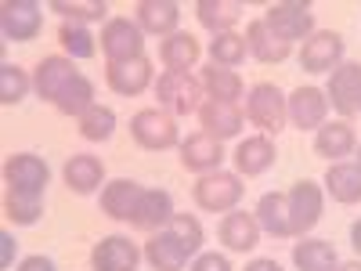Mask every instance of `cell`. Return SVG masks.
<instances>
[{
    "mask_svg": "<svg viewBox=\"0 0 361 271\" xmlns=\"http://www.w3.org/2000/svg\"><path fill=\"white\" fill-rule=\"evenodd\" d=\"M51 11L62 22H76V25L109 22V4L105 0H51Z\"/></svg>",
    "mask_w": 361,
    "mask_h": 271,
    "instance_id": "836d02e7",
    "label": "cell"
},
{
    "mask_svg": "<svg viewBox=\"0 0 361 271\" xmlns=\"http://www.w3.org/2000/svg\"><path fill=\"white\" fill-rule=\"evenodd\" d=\"M275 159H279V148H275V141H271L267 134L243 138L235 145V152H231V163H235L238 177H260V174H267L271 167H275Z\"/></svg>",
    "mask_w": 361,
    "mask_h": 271,
    "instance_id": "9a60e30c",
    "label": "cell"
},
{
    "mask_svg": "<svg viewBox=\"0 0 361 271\" xmlns=\"http://www.w3.org/2000/svg\"><path fill=\"white\" fill-rule=\"evenodd\" d=\"M246 119L253 127H260V134H282L289 124V98L275 83H253L246 90Z\"/></svg>",
    "mask_w": 361,
    "mask_h": 271,
    "instance_id": "7a4b0ae2",
    "label": "cell"
},
{
    "mask_svg": "<svg viewBox=\"0 0 361 271\" xmlns=\"http://www.w3.org/2000/svg\"><path fill=\"white\" fill-rule=\"evenodd\" d=\"M4 210H8V221H11L15 228H29V224H37V221L44 217V199H29V195L8 192Z\"/></svg>",
    "mask_w": 361,
    "mask_h": 271,
    "instance_id": "f35d334b",
    "label": "cell"
},
{
    "mask_svg": "<svg viewBox=\"0 0 361 271\" xmlns=\"http://www.w3.org/2000/svg\"><path fill=\"white\" fill-rule=\"evenodd\" d=\"M180 243L188 246V253L192 257H199V250H202V239H206V231H202V224H199V217H192V214H173V221L166 224Z\"/></svg>",
    "mask_w": 361,
    "mask_h": 271,
    "instance_id": "ab89813d",
    "label": "cell"
},
{
    "mask_svg": "<svg viewBox=\"0 0 361 271\" xmlns=\"http://www.w3.org/2000/svg\"><path fill=\"white\" fill-rule=\"evenodd\" d=\"M80 73H76V66H73V58H66V54H47V58H40V66L33 69V90H37V98L40 102H58L62 98V90L76 80Z\"/></svg>",
    "mask_w": 361,
    "mask_h": 271,
    "instance_id": "8fae6325",
    "label": "cell"
},
{
    "mask_svg": "<svg viewBox=\"0 0 361 271\" xmlns=\"http://www.w3.org/2000/svg\"><path fill=\"white\" fill-rule=\"evenodd\" d=\"M347 44L336 29H314V33L300 44V69L304 73H333L343 66Z\"/></svg>",
    "mask_w": 361,
    "mask_h": 271,
    "instance_id": "ba28073f",
    "label": "cell"
},
{
    "mask_svg": "<svg viewBox=\"0 0 361 271\" xmlns=\"http://www.w3.org/2000/svg\"><path fill=\"white\" fill-rule=\"evenodd\" d=\"M336 271H361V264H357V260H350V264H343V260H340V267H336Z\"/></svg>",
    "mask_w": 361,
    "mask_h": 271,
    "instance_id": "bcb514c9",
    "label": "cell"
},
{
    "mask_svg": "<svg viewBox=\"0 0 361 271\" xmlns=\"http://www.w3.org/2000/svg\"><path fill=\"white\" fill-rule=\"evenodd\" d=\"M173 214H177V210H173V195L166 188H145L127 224L152 235V231H163L173 221Z\"/></svg>",
    "mask_w": 361,
    "mask_h": 271,
    "instance_id": "5bb4252c",
    "label": "cell"
},
{
    "mask_svg": "<svg viewBox=\"0 0 361 271\" xmlns=\"http://www.w3.org/2000/svg\"><path fill=\"white\" fill-rule=\"evenodd\" d=\"M260 18L267 22L271 33L286 44H296V40L304 44L314 33V11L304 0H279V4H267Z\"/></svg>",
    "mask_w": 361,
    "mask_h": 271,
    "instance_id": "277c9868",
    "label": "cell"
},
{
    "mask_svg": "<svg viewBox=\"0 0 361 271\" xmlns=\"http://www.w3.org/2000/svg\"><path fill=\"white\" fill-rule=\"evenodd\" d=\"M195 18L214 37L217 33H231L235 22L243 18V4H238V0H199V4H195Z\"/></svg>",
    "mask_w": 361,
    "mask_h": 271,
    "instance_id": "1f68e13d",
    "label": "cell"
},
{
    "mask_svg": "<svg viewBox=\"0 0 361 271\" xmlns=\"http://www.w3.org/2000/svg\"><path fill=\"white\" fill-rule=\"evenodd\" d=\"M15 250H18L15 235L4 228V231H0V267H11V260H15Z\"/></svg>",
    "mask_w": 361,
    "mask_h": 271,
    "instance_id": "b9f144b4",
    "label": "cell"
},
{
    "mask_svg": "<svg viewBox=\"0 0 361 271\" xmlns=\"http://www.w3.org/2000/svg\"><path fill=\"white\" fill-rule=\"evenodd\" d=\"M199 83H202V95L209 102H231L238 105V98L246 95V83L235 69H221V66H202L199 69Z\"/></svg>",
    "mask_w": 361,
    "mask_h": 271,
    "instance_id": "83f0119b",
    "label": "cell"
},
{
    "mask_svg": "<svg viewBox=\"0 0 361 271\" xmlns=\"http://www.w3.org/2000/svg\"><path fill=\"white\" fill-rule=\"evenodd\" d=\"M130 138L145 148V152H163V148H177L180 145V127L177 116H170L166 109H141L130 116Z\"/></svg>",
    "mask_w": 361,
    "mask_h": 271,
    "instance_id": "3957f363",
    "label": "cell"
},
{
    "mask_svg": "<svg viewBox=\"0 0 361 271\" xmlns=\"http://www.w3.org/2000/svg\"><path fill=\"white\" fill-rule=\"evenodd\" d=\"M18 271H58V267H54V260H51V257L33 253V257H25V260L18 264Z\"/></svg>",
    "mask_w": 361,
    "mask_h": 271,
    "instance_id": "7bdbcfd3",
    "label": "cell"
},
{
    "mask_svg": "<svg viewBox=\"0 0 361 271\" xmlns=\"http://www.w3.org/2000/svg\"><path fill=\"white\" fill-rule=\"evenodd\" d=\"M156 98H159V109H166L170 116H188V112H199L202 109V98L206 95H202L199 76L163 69L159 80H156Z\"/></svg>",
    "mask_w": 361,
    "mask_h": 271,
    "instance_id": "5b68a950",
    "label": "cell"
},
{
    "mask_svg": "<svg viewBox=\"0 0 361 271\" xmlns=\"http://www.w3.org/2000/svg\"><path fill=\"white\" fill-rule=\"evenodd\" d=\"M141 246L130 243L127 235H105L102 243H94L90 250V267L94 271H137L141 260Z\"/></svg>",
    "mask_w": 361,
    "mask_h": 271,
    "instance_id": "2e32d148",
    "label": "cell"
},
{
    "mask_svg": "<svg viewBox=\"0 0 361 271\" xmlns=\"http://www.w3.org/2000/svg\"><path fill=\"white\" fill-rule=\"evenodd\" d=\"M44 25V8L37 0H4L0 4V33L4 40L15 44H29Z\"/></svg>",
    "mask_w": 361,
    "mask_h": 271,
    "instance_id": "30bf717a",
    "label": "cell"
},
{
    "mask_svg": "<svg viewBox=\"0 0 361 271\" xmlns=\"http://www.w3.org/2000/svg\"><path fill=\"white\" fill-rule=\"evenodd\" d=\"M322 185H325L329 195H333V203H340V206H357L361 203V170H357L354 159L329 163Z\"/></svg>",
    "mask_w": 361,
    "mask_h": 271,
    "instance_id": "d4e9b609",
    "label": "cell"
},
{
    "mask_svg": "<svg viewBox=\"0 0 361 271\" xmlns=\"http://www.w3.org/2000/svg\"><path fill=\"white\" fill-rule=\"evenodd\" d=\"M246 271H282V264L271 260V257H253V260L246 264Z\"/></svg>",
    "mask_w": 361,
    "mask_h": 271,
    "instance_id": "ee69618b",
    "label": "cell"
},
{
    "mask_svg": "<svg viewBox=\"0 0 361 271\" xmlns=\"http://www.w3.org/2000/svg\"><path fill=\"white\" fill-rule=\"evenodd\" d=\"M188 271H235V267H231V260L224 253H199Z\"/></svg>",
    "mask_w": 361,
    "mask_h": 271,
    "instance_id": "60d3db41",
    "label": "cell"
},
{
    "mask_svg": "<svg viewBox=\"0 0 361 271\" xmlns=\"http://www.w3.org/2000/svg\"><path fill=\"white\" fill-rule=\"evenodd\" d=\"M354 163H357V170H361V148H354Z\"/></svg>",
    "mask_w": 361,
    "mask_h": 271,
    "instance_id": "7dc6e473",
    "label": "cell"
},
{
    "mask_svg": "<svg viewBox=\"0 0 361 271\" xmlns=\"http://www.w3.org/2000/svg\"><path fill=\"white\" fill-rule=\"evenodd\" d=\"M177 152H180V167L192 170V174H199V177H202V174H214V170H221V163L228 159L224 145H221L217 138L202 134V131L188 134L185 141L177 145Z\"/></svg>",
    "mask_w": 361,
    "mask_h": 271,
    "instance_id": "7c38bea8",
    "label": "cell"
},
{
    "mask_svg": "<svg viewBox=\"0 0 361 271\" xmlns=\"http://www.w3.org/2000/svg\"><path fill=\"white\" fill-rule=\"evenodd\" d=\"M354 148H357V134L350 119H333V124L325 119V127L314 131V156L329 163H343L347 156H354Z\"/></svg>",
    "mask_w": 361,
    "mask_h": 271,
    "instance_id": "7402d4cb",
    "label": "cell"
},
{
    "mask_svg": "<svg viewBox=\"0 0 361 271\" xmlns=\"http://www.w3.org/2000/svg\"><path fill=\"white\" fill-rule=\"evenodd\" d=\"M29 90H33V76H29L22 66H15V62L0 66V102H4V105H18Z\"/></svg>",
    "mask_w": 361,
    "mask_h": 271,
    "instance_id": "8d00e7d4",
    "label": "cell"
},
{
    "mask_svg": "<svg viewBox=\"0 0 361 271\" xmlns=\"http://www.w3.org/2000/svg\"><path fill=\"white\" fill-rule=\"evenodd\" d=\"M4 185L15 195H29V199H44L47 185H51V167L33 156V152H15L4 163Z\"/></svg>",
    "mask_w": 361,
    "mask_h": 271,
    "instance_id": "8992f818",
    "label": "cell"
},
{
    "mask_svg": "<svg viewBox=\"0 0 361 271\" xmlns=\"http://www.w3.org/2000/svg\"><path fill=\"white\" fill-rule=\"evenodd\" d=\"M357 112H361V98H357Z\"/></svg>",
    "mask_w": 361,
    "mask_h": 271,
    "instance_id": "c3c4849f",
    "label": "cell"
},
{
    "mask_svg": "<svg viewBox=\"0 0 361 271\" xmlns=\"http://www.w3.org/2000/svg\"><path fill=\"white\" fill-rule=\"evenodd\" d=\"M293 264H296V271H336L340 253H336L333 243H325V239L304 235L300 243H293Z\"/></svg>",
    "mask_w": 361,
    "mask_h": 271,
    "instance_id": "f546056e",
    "label": "cell"
},
{
    "mask_svg": "<svg viewBox=\"0 0 361 271\" xmlns=\"http://www.w3.org/2000/svg\"><path fill=\"white\" fill-rule=\"evenodd\" d=\"M116 134V112L109 105H94L80 116V138L87 141H109Z\"/></svg>",
    "mask_w": 361,
    "mask_h": 271,
    "instance_id": "74e56055",
    "label": "cell"
},
{
    "mask_svg": "<svg viewBox=\"0 0 361 271\" xmlns=\"http://www.w3.org/2000/svg\"><path fill=\"white\" fill-rule=\"evenodd\" d=\"M94 105H98V102H94V83H90V76H83V73L62 90V98L54 102V109L62 112V116H76V119H80L87 109H94Z\"/></svg>",
    "mask_w": 361,
    "mask_h": 271,
    "instance_id": "d590c367",
    "label": "cell"
},
{
    "mask_svg": "<svg viewBox=\"0 0 361 271\" xmlns=\"http://www.w3.org/2000/svg\"><path fill=\"white\" fill-rule=\"evenodd\" d=\"M325 98L340 112V119H350L357 112V98H361V66L357 62H343L340 69L329 73Z\"/></svg>",
    "mask_w": 361,
    "mask_h": 271,
    "instance_id": "ac0fdd59",
    "label": "cell"
},
{
    "mask_svg": "<svg viewBox=\"0 0 361 271\" xmlns=\"http://www.w3.org/2000/svg\"><path fill=\"white\" fill-rule=\"evenodd\" d=\"M289 195V221H293V235L304 239L314 231V224L322 221L325 214V192L318 181H296V185L286 192Z\"/></svg>",
    "mask_w": 361,
    "mask_h": 271,
    "instance_id": "9c48e42d",
    "label": "cell"
},
{
    "mask_svg": "<svg viewBox=\"0 0 361 271\" xmlns=\"http://www.w3.org/2000/svg\"><path fill=\"white\" fill-rule=\"evenodd\" d=\"M350 246H354V253L361 257V217L350 224Z\"/></svg>",
    "mask_w": 361,
    "mask_h": 271,
    "instance_id": "f6af8a7d",
    "label": "cell"
},
{
    "mask_svg": "<svg viewBox=\"0 0 361 271\" xmlns=\"http://www.w3.org/2000/svg\"><path fill=\"white\" fill-rule=\"evenodd\" d=\"M156 80L152 58H134V62H119V66H105V83L112 95L119 98H137L145 95Z\"/></svg>",
    "mask_w": 361,
    "mask_h": 271,
    "instance_id": "4fadbf2b",
    "label": "cell"
},
{
    "mask_svg": "<svg viewBox=\"0 0 361 271\" xmlns=\"http://www.w3.org/2000/svg\"><path fill=\"white\" fill-rule=\"evenodd\" d=\"M260 224H257V214H246V210H231V214L221 217L217 224V239L231 250V253H250L260 246Z\"/></svg>",
    "mask_w": 361,
    "mask_h": 271,
    "instance_id": "ffe728a7",
    "label": "cell"
},
{
    "mask_svg": "<svg viewBox=\"0 0 361 271\" xmlns=\"http://www.w3.org/2000/svg\"><path fill=\"white\" fill-rule=\"evenodd\" d=\"M243 177L231 174V170H214V174H202L195 185H192V199L199 210H206V214H231V210H238V203H243Z\"/></svg>",
    "mask_w": 361,
    "mask_h": 271,
    "instance_id": "6da1fadb",
    "label": "cell"
},
{
    "mask_svg": "<svg viewBox=\"0 0 361 271\" xmlns=\"http://www.w3.org/2000/svg\"><path fill=\"white\" fill-rule=\"evenodd\" d=\"M199 54H202V44L192 33H180V29L159 44V62L170 73H192L195 62H199Z\"/></svg>",
    "mask_w": 361,
    "mask_h": 271,
    "instance_id": "4dcf8cb0",
    "label": "cell"
},
{
    "mask_svg": "<svg viewBox=\"0 0 361 271\" xmlns=\"http://www.w3.org/2000/svg\"><path fill=\"white\" fill-rule=\"evenodd\" d=\"M325 116H329V98L322 87H296L289 95V124L296 131L325 127Z\"/></svg>",
    "mask_w": 361,
    "mask_h": 271,
    "instance_id": "d6986e66",
    "label": "cell"
},
{
    "mask_svg": "<svg viewBox=\"0 0 361 271\" xmlns=\"http://www.w3.org/2000/svg\"><path fill=\"white\" fill-rule=\"evenodd\" d=\"M246 47H250V58H257L260 66H279V62H286L289 51H293V44L279 40V37L267 29L264 18H253V22L246 25Z\"/></svg>",
    "mask_w": 361,
    "mask_h": 271,
    "instance_id": "4316f807",
    "label": "cell"
},
{
    "mask_svg": "<svg viewBox=\"0 0 361 271\" xmlns=\"http://www.w3.org/2000/svg\"><path fill=\"white\" fill-rule=\"evenodd\" d=\"M134 22L141 25V33L148 37H173L177 33V22H180V4H173V0H141V4L134 8Z\"/></svg>",
    "mask_w": 361,
    "mask_h": 271,
    "instance_id": "cb8c5ba5",
    "label": "cell"
},
{
    "mask_svg": "<svg viewBox=\"0 0 361 271\" xmlns=\"http://www.w3.org/2000/svg\"><path fill=\"white\" fill-rule=\"evenodd\" d=\"M141 253H145V260L152 264L156 271H185V267H188V260H192L188 246L180 243V239H177L170 228L148 235V243H145V250H141Z\"/></svg>",
    "mask_w": 361,
    "mask_h": 271,
    "instance_id": "44dd1931",
    "label": "cell"
},
{
    "mask_svg": "<svg viewBox=\"0 0 361 271\" xmlns=\"http://www.w3.org/2000/svg\"><path fill=\"white\" fill-rule=\"evenodd\" d=\"M141 192H145V188L137 185V181L116 177V181H109V185L102 188L98 206H102V214L112 217V221H130V214H134V206H137Z\"/></svg>",
    "mask_w": 361,
    "mask_h": 271,
    "instance_id": "484cf974",
    "label": "cell"
},
{
    "mask_svg": "<svg viewBox=\"0 0 361 271\" xmlns=\"http://www.w3.org/2000/svg\"><path fill=\"white\" fill-rule=\"evenodd\" d=\"M253 214H257V224H260V231L275 235V239H293V221H289V195H282V192H264Z\"/></svg>",
    "mask_w": 361,
    "mask_h": 271,
    "instance_id": "f1b7e54d",
    "label": "cell"
},
{
    "mask_svg": "<svg viewBox=\"0 0 361 271\" xmlns=\"http://www.w3.org/2000/svg\"><path fill=\"white\" fill-rule=\"evenodd\" d=\"M199 127H202V134L217 138V141L224 145V141H231V138L243 134L246 112L238 109V105H231V102H209V98H206L202 109H199Z\"/></svg>",
    "mask_w": 361,
    "mask_h": 271,
    "instance_id": "e0dca14e",
    "label": "cell"
},
{
    "mask_svg": "<svg viewBox=\"0 0 361 271\" xmlns=\"http://www.w3.org/2000/svg\"><path fill=\"white\" fill-rule=\"evenodd\" d=\"M206 54H209V66L238 69V66L246 62L250 47H246V37H238L235 29H231V33H217L214 40H209V44H206Z\"/></svg>",
    "mask_w": 361,
    "mask_h": 271,
    "instance_id": "d6a6232c",
    "label": "cell"
},
{
    "mask_svg": "<svg viewBox=\"0 0 361 271\" xmlns=\"http://www.w3.org/2000/svg\"><path fill=\"white\" fill-rule=\"evenodd\" d=\"M102 54L109 66H119V62H134V58H145V33L141 25L130 22V18H109L102 25Z\"/></svg>",
    "mask_w": 361,
    "mask_h": 271,
    "instance_id": "52a82bcc",
    "label": "cell"
},
{
    "mask_svg": "<svg viewBox=\"0 0 361 271\" xmlns=\"http://www.w3.org/2000/svg\"><path fill=\"white\" fill-rule=\"evenodd\" d=\"M62 177H66L69 192H76V195H94L98 188H105V163H102L98 156H90V152H76V156L66 159Z\"/></svg>",
    "mask_w": 361,
    "mask_h": 271,
    "instance_id": "603a6c76",
    "label": "cell"
},
{
    "mask_svg": "<svg viewBox=\"0 0 361 271\" xmlns=\"http://www.w3.org/2000/svg\"><path fill=\"white\" fill-rule=\"evenodd\" d=\"M98 37L90 33L87 25H76V22H62V29H58V44H62V54L73 58V62H87V58H94Z\"/></svg>",
    "mask_w": 361,
    "mask_h": 271,
    "instance_id": "e575fe53",
    "label": "cell"
}]
</instances>
